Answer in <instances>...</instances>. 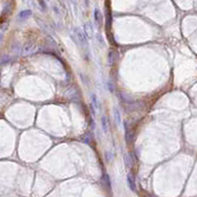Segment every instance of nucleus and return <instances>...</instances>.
<instances>
[{"instance_id":"nucleus-11","label":"nucleus","mask_w":197,"mask_h":197,"mask_svg":"<svg viewBox=\"0 0 197 197\" xmlns=\"http://www.w3.org/2000/svg\"><path fill=\"white\" fill-rule=\"evenodd\" d=\"M1 40H2V35H0V42H1Z\"/></svg>"},{"instance_id":"nucleus-9","label":"nucleus","mask_w":197,"mask_h":197,"mask_svg":"<svg viewBox=\"0 0 197 197\" xmlns=\"http://www.w3.org/2000/svg\"><path fill=\"white\" fill-rule=\"evenodd\" d=\"M92 101H93V105H95L97 109H99V104H98V101H97V98H96L95 95H92Z\"/></svg>"},{"instance_id":"nucleus-1","label":"nucleus","mask_w":197,"mask_h":197,"mask_svg":"<svg viewBox=\"0 0 197 197\" xmlns=\"http://www.w3.org/2000/svg\"><path fill=\"white\" fill-rule=\"evenodd\" d=\"M127 184H128L129 188L131 191H136V182H135V177L133 176L132 174H127Z\"/></svg>"},{"instance_id":"nucleus-5","label":"nucleus","mask_w":197,"mask_h":197,"mask_svg":"<svg viewBox=\"0 0 197 197\" xmlns=\"http://www.w3.org/2000/svg\"><path fill=\"white\" fill-rule=\"evenodd\" d=\"M123 161H124V165L127 169H130L131 168V159H130V155L129 154H124L123 156Z\"/></svg>"},{"instance_id":"nucleus-4","label":"nucleus","mask_w":197,"mask_h":197,"mask_svg":"<svg viewBox=\"0 0 197 197\" xmlns=\"http://www.w3.org/2000/svg\"><path fill=\"white\" fill-rule=\"evenodd\" d=\"M114 118H115V121H116V124L119 126L121 124V114L117 107H114Z\"/></svg>"},{"instance_id":"nucleus-6","label":"nucleus","mask_w":197,"mask_h":197,"mask_svg":"<svg viewBox=\"0 0 197 197\" xmlns=\"http://www.w3.org/2000/svg\"><path fill=\"white\" fill-rule=\"evenodd\" d=\"M102 126L103 130L105 132H107V130H109V121H107V116H102Z\"/></svg>"},{"instance_id":"nucleus-3","label":"nucleus","mask_w":197,"mask_h":197,"mask_svg":"<svg viewBox=\"0 0 197 197\" xmlns=\"http://www.w3.org/2000/svg\"><path fill=\"white\" fill-rule=\"evenodd\" d=\"M31 15H32V11L31 10H23L19 13L18 17L20 20H24V19H27L28 17H30Z\"/></svg>"},{"instance_id":"nucleus-7","label":"nucleus","mask_w":197,"mask_h":197,"mask_svg":"<svg viewBox=\"0 0 197 197\" xmlns=\"http://www.w3.org/2000/svg\"><path fill=\"white\" fill-rule=\"evenodd\" d=\"M132 139H133V132L132 131H127L125 133V140L128 144H130L132 142Z\"/></svg>"},{"instance_id":"nucleus-2","label":"nucleus","mask_w":197,"mask_h":197,"mask_svg":"<svg viewBox=\"0 0 197 197\" xmlns=\"http://www.w3.org/2000/svg\"><path fill=\"white\" fill-rule=\"evenodd\" d=\"M94 17H95L96 23H97L99 26L102 25V22H103V16H102V13H101V11L99 10L98 8H96L95 10H94Z\"/></svg>"},{"instance_id":"nucleus-10","label":"nucleus","mask_w":197,"mask_h":197,"mask_svg":"<svg viewBox=\"0 0 197 197\" xmlns=\"http://www.w3.org/2000/svg\"><path fill=\"white\" fill-rule=\"evenodd\" d=\"M38 2H40V5H42V9H44H44H45V4H44V0H40V1H38Z\"/></svg>"},{"instance_id":"nucleus-8","label":"nucleus","mask_w":197,"mask_h":197,"mask_svg":"<svg viewBox=\"0 0 197 197\" xmlns=\"http://www.w3.org/2000/svg\"><path fill=\"white\" fill-rule=\"evenodd\" d=\"M103 181H104L105 186L107 187V188H110V181H109V176L107 175V174H104V176H103Z\"/></svg>"}]
</instances>
